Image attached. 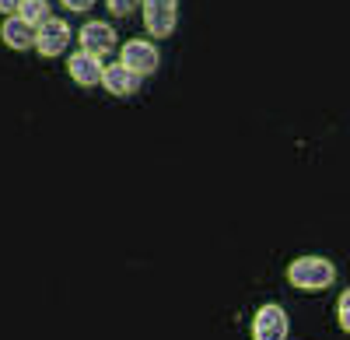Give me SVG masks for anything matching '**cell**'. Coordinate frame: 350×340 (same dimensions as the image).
Masks as SVG:
<instances>
[{"label": "cell", "mask_w": 350, "mask_h": 340, "mask_svg": "<svg viewBox=\"0 0 350 340\" xmlns=\"http://www.w3.org/2000/svg\"><path fill=\"white\" fill-rule=\"evenodd\" d=\"M287 277H291V285L301 288V291H323V288L333 285L336 270H333V263L323 260V257H301V260L291 263Z\"/></svg>", "instance_id": "cell-1"}, {"label": "cell", "mask_w": 350, "mask_h": 340, "mask_svg": "<svg viewBox=\"0 0 350 340\" xmlns=\"http://www.w3.org/2000/svg\"><path fill=\"white\" fill-rule=\"evenodd\" d=\"M252 337L256 340H284L287 337V316L280 305H262L252 319Z\"/></svg>", "instance_id": "cell-2"}, {"label": "cell", "mask_w": 350, "mask_h": 340, "mask_svg": "<svg viewBox=\"0 0 350 340\" xmlns=\"http://www.w3.org/2000/svg\"><path fill=\"white\" fill-rule=\"evenodd\" d=\"M144 21L151 36H168L175 28V0H144Z\"/></svg>", "instance_id": "cell-3"}, {"label": "cell", "mask_w": 350, "mask_h": 340, "mask_svg": "<svg viewBox=\"0 0 350 340\" xmlns=\"http://www.w3.org/2000/svg\"><path fill=\"white\" fill-rule=\"evenodd\" d=\"M123 64H126L133 74H151V70L158 67V49H154L151 42L133 39V42L123 46Z\"/></svg>", "instance_id": "cell-4"}, {"label": "cell", "mask_w": 350, "mask_h": 340, "mask_svg": "<svg viewBox=\"0 0 350 340\" xmlns=\"http://www.w3.org/2000/svg\"><path fill=\"white\" fill-rule=\"evenodd\" d=\"M116 46V32L105 25V21H92V25H84L81 28V49L84 53H92V56H102Z\"/></svg>", "instance_id": "cell-5"}, {"label": "cell", "mask_w": 350, "mask_h": 340, "mask_svg": "<svg viewBox=\"0 0 350 340\" xmlns=\"http://www.w3.org/2000/svg\"><path fill=\"white\" fill-rule=\"evenodd\" d=\"M67 39H70V28H67L64 21L49 18V21L39 28L36 46H39V53H42V56H56V53H60V49L67 46Z\"/></svg>", "instance_id": "cell-6"}, {"label": "cell", "mask_w": 350, "mask_h": 340, "mask_svg": "<svg viewBox=\"0 0 350 340\" xmlns=\"http://www.w3.org/2000/svg\"><path fill=\"white\" fill-rule=\"evenodd\" d=\"M70 74H74L77 84H84V88H88V84H98L105 77V70L98 67V60H95L92 53H84V49L77 56H70Z\"/></svg>", "instance_id": "cell-7"}, {"label": "cell", "mask_w": 350, "mask_h": 340, "mask_svg": "<svg viewBox=\"0 0 350 340\" xmlns=\"http://www.w3.org/2000/svg\"><path fill=\"white\" fill-rule=\"evenodd\" d=\"M137 77L140 74H133L126 64H112V67H105V88L112 92V95H130L133 88H137Z\"/></svg>", "instance_id": "cell-8"}, {"label": "cell", "mask_w": 350, "mask_h": 340, "mask_svg": "<svg viewBox=\"0 0 350 340\" xmlns=\"http://www.w3.org/2000/svg\"><path fill=\"white\" fill-rule=\"evenodd\" d=\"M36 36H39V32H36V28L28 25L21 14L4 21V42H8V46H14V49H28V46L36 42Z\"/></svg>", "instance_id": "cell-9"}, {"label": "cell", "mask_w": 350, "mask_h": 340, "mask_svg": "<svg viewBox=\"0 0 350 340\" xmlns=\"http://www.w3.org/2000/svg\"><path fill=\"white\" fill-rule=\"evenodd\" d=\"M21 18L28 21V25H36V21H49V4H46V0H25V4H21Z\"/></svg>", "instance_id": "cell-10"}, {"label": "cell", "mask_w": 350, "mask_h": 340, "mask_svg": "<svg viewBox=\"0 0 350 340\" xmlns=\"http://www.w3.org/2000/svg\"><path fill=\"white\" fill-rule=\"evenodd\" d=\"M340 326L350 333V288L340 295Z\"/></svg>", "instance_id": "cell-11"}, {"label": "cell", "mask_w": 350, "mask_h": 340, "mask_svg": "<svg viewBox=\"0 0 350 340\" xmlns=\"http://www.w3.org/2000/svg\"><path fill=\"white\" fill-rule=\"evenodd\" d=\"M137 4H140V0H109V8H112L116 14H130Z\"/></svg>", "instance_id": "cell-12"}, {"label": "cell", "mask_w": 350, "mask_h": 340, "mask_svg": "<svg viewBox=\"0 0 350 340\" xmlns=\"http://www.w3.org/2000/svg\"><path fill=\"white\" fill-rule=\"evenodd\" d=\"M21 4L25 0H0V14H14V11H21Z\"/></svg>", "instance_id": "cell-13"}, {"label": "cell", "mask_w": 350, "mask_h": 340, "mask_svg": "<svg viewBox=\"0 0 350 340\" xmlns=\"http://www.w3.org/2000/svg\"><path fill=\"white\" fill-rule=\"evenodd\" d=\"M95 0H64V8H70V11H88Z\"/></svg>", "instance_id": "cell-14"}]
</instances>
